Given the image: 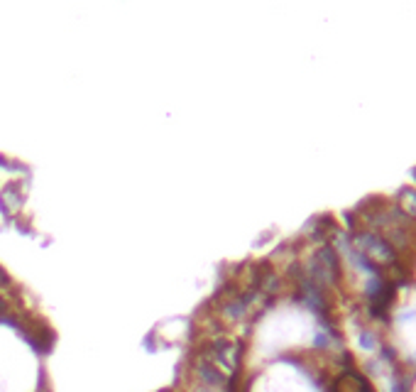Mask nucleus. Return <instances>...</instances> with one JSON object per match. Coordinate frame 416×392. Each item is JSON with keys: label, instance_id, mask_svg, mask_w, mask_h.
<instances>
[{"label": "nucleus", "instance_id": "1", "mask_svg": "<svg viewBox=\"0 0 416 392\" xmlns=\"http://www.w3.org/2000/svg\"><path fill=\"white\" fill-rule=\"evenodd\" d=\"M407 392H416V373H414L412 383H409V385H407Z\"/></svg>", "mask_w": 416, "mask_h": 392}]
</instances>
